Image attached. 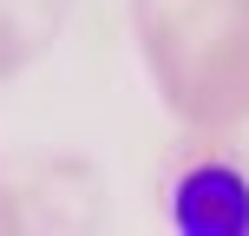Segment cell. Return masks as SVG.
<instances>
[{
    "label": "cell",
    "mask_w": 249,
    "mask_h": 236,
    "mask_svg": "<svg viewBox=\"0 0 249 236\" xmlns=\"http://www.w3.org/2000/svg\"><path fill=\"white\" fill-rule=\"evenodd\" d=\"M171 223L190 236H243L249 230V177L223 158L190 164L171 184Z\"/></svg>",
    "instance_id": "obj_1"
}]
</instances>
